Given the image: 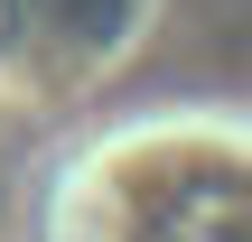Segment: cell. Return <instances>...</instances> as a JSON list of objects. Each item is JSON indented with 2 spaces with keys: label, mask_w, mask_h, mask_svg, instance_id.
Segmentation results:
<instances>
[{
  "label": "cell",
  "mask_w": 252,
  "mask_h": 242,
  "mask_svg": "<svg viewBox=\"0 0 252 242\" xmlns=\"http://www.w3.org/2000/svg\"><path fill=\"white\" fill-rule=\"evenodd\" d=\"M47 242H252V177L178 140H131L56 187Z\"/></svg>",
  "instance_id": "cell-1"
}]
</instances>
